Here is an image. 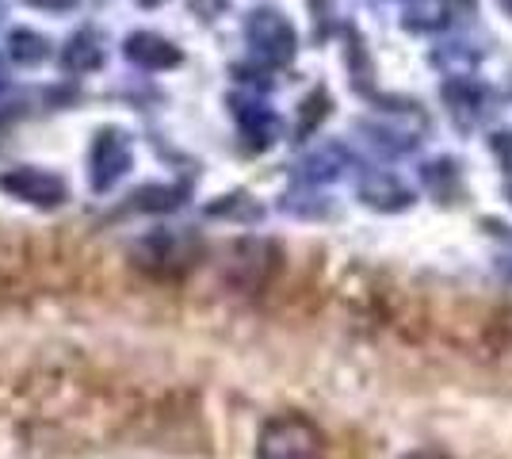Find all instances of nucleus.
I'll use <instances>...</instances> for the list:
<instances>
[{"mask_svg":"<svg viewBox=\"0 0 512 459\" xmlns=\"http://www.w3.org/2000/svg\"><path fill=\"white\" fill-rule=\"evenodd\" d=\"M260 459H321V433L302 417H276L260 437Z\"/></svg>","mask_w":512,"mask_h":459,"instance_id":"f257e3e1","label":"nucleus"},{"mask_svg":"<svg viewBox=\"0 0 512 459\" xmlns=\"http://www.w3.org/2000/svg\"><path fill=\"white\" fill-rule=\"evenodd\" d=\"M0 188H8L12 196L27 199V203H39V207H58L65 203V180H58L46 169H16L0 180Z\"/></svg>","mask_w":512,"mask_h":459,"instance_id":"f03ea898","label":"nucleus"},{"mask_svg":"<svg viewBox=\"0 0 512 459\" xmlns=\"http://www.w3.org/2000/svg\"><path fill=\"white\" fill-rule=\"evenodd\" d=\"M127 54L142 66H169V62H176V50H169V43L157 39V35H134Z\"/></svg>","mask_w":512,"mask_h":459,"instance_id":"7ed1b4c3","label":"nucleus"},{"mask_svg":"<svg viewBox=\"0 0 512 459\" xmlns=\"http://www.w3.org/2000/svg\"><path fill=\"white\" fill-rule=\"evenodd\" d=\"M31 4H46V8H65V4H73V0H31Z\"/></svg>","mask_w":512,"mask_h":459,"instance_id":"20e7f679","label":"nucleus"},{"mask_svg":"<svg viewBox=\"0 0 512 459\" xmlns=\"http://www.w3.org/2000/svg\"><path fill=\"white\" fill-rule=\"evenodd\" d=\"M413 459H444V456H432V452H421V456H413Z\"/></svg>","mask_w":512,"mask_h":459,"instance_id":"39448f33","label":"nucleus"}]
</instances>
